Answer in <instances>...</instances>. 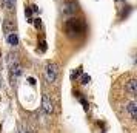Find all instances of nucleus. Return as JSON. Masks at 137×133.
Segmentation results:
<instances>
[{"mask_svg": "<svg viewBox=\"0 0 137 133\" xmlns=\"http://www.w3.org/2000/svg\"><path fill=\"white\" fill-rule=\"evenodd\" d=\"M65 30H66V33L69 36H77V34L85 31V23H83L82 19H74V17H72V19L66 20Z\"/></svg>", "mask_w": 137, "mask_h": 133, "instance_id": "obj_1", "label": "nucleus"}, {"mask_svg": "<svg viewBox=\"0 0 137 133\" xmlns=\"http://www.w3.org/2000/svg\"><path fill=\"white\" fill-rule=\"evenodd\" d=\"M45 76H46L48 82H56V79L59 76V65L54 64V62H49L45 68Z\"/></svg>", "mask_w": 137, "mask_h": 133, "instance_id": "obj_2", "label": "nucleus"}, {"mask_svg": "<svg viewBox=\"0 0 137 133\" xmlns=\"http://www.w3.org/2000/svg\"><path fill=\"white\" fill-rule=\"evenodd\" d=\"M42 108H43L45 113H48V114H51V113L54 111V104H52V101H51V97H49L48 93H43V97H42Z\"/></svg>", "mask_w": 137, "mask_h": 133, "instance_id": "obj_3", "label": "nucleus"}, {"mask_svg": "<svg viewBox=\"0 0 137 133\" xmlns=\"http://www.w3.org/2000/svg\"><path fill=\"white\" fill-rule=\"evenodd\" d=\"M9 68H11V76L15 79V77H19V74L22 73V68H20V64H19V60L14 59V64L11 62L9 64Z\"/></svg>", "mask_w": 137, "mask_h": 133, "instance_id": "obj_4", "label": "nucleus"}, {"mask_svg": "<svg viewBox=\"0 0 137 133\" xmlns=\"http://www.w3.org/2000/svg\"><path fill=\"white\" fill-rule=\"evenodd\" d=\"M126 91L130 93V96H136V94H137V81H136V79L128 81V84H126Z\"/></svg>", "mask_w": 137, "mask_h": 133, "instance_id": "obj_5", "label": "nucleus"}, {"mask_svg": "<svg viewBox=\"0 0 137 133\" xmlns=\"http://www.w3.org/2000/svg\"><path fill=\"white\" fill-rule=\"evenodd\" d=\"M76 11H77V3H74V2H66V3H65L63 13H65L66 16H69V14H72V13H76Z\"/></svg>", "mask_w": 137, "mask_h": 133, "instance_id": "obj_6", "label": "nucleus"}, {"mask_svg": "<svg viewBox=\"0 0 137 133\" xmlns=\"http://www.w3.org/2000/svg\"><path fill=\"white\" fill-rule=\"evenodd\" d=\"M14 28H15L14 20H11V19H5V20H3V30H5V33H6V34L12 33V31H14Z\"/></svg>", "mask_w": 137, "mask_h": 133, "instance_id": "obj_7", "label": "nucleus"}, {"mask_svg": "<svg viewBox=\"0 0 137 133\" xmlns=\"http://www.w3.org/2000/svg\"><path fill=\"white\" fill-rule=\"evenodd\" d=\"M6 39H8V43H9V45H12V47L19 45V36H17L14 31L9 33V34H6Z\"/></svg>", "mask_w": 137, "mask_h": 133, "instance_id": "obj_8", "label": "nucleus"}, {"mask_svg": "<svg viewBox=\"0 0 137 133\" xmlns=\"http://www.w3.org/2000/svg\"><path fill=\"white\" fill-rule=\"evenodd\" d=\"M128 111H130L133 119H137V104L136 102H130L128 104Z\"/></svg>", "mask_w": 137, "mask_h": 133, "instance_id": "obj_9", "label": "nucleus"}, {"mask_svg": "<svg viewBox=\"0 0 137 133\" xmlns=\"http://www.w3.org/2000/svg\"><path fill=\"white\" fill-rule=\"evenodd\" d=\"M2 6L6 10H12L15 6V0H2Z\"/></svg>", "mask_w": 137, "mask_h": 133, "instance_id": "obj_10", "label": "nucleus"}, {"mask_svg": "<svg viewBox=\"0 0 137 133\" xmlns=\"http://www.w3.org/2000/svg\"><path fill=\"white\" fill-rule=\"evenodd\" d=\"M82 74V68L79 67L77 70H74V71H72V74H71V79H76V77H79Z\"/></svg>", "mask_w": 137, "mask_h": 133, "instance_id": "obj_11", "label": "nucleus"}, {"mask_svg": "<svg viewBox=\"0 0 137 133\" xmlns=\"http://www.w3.org/2000/svg\"><path fill=\"white\" fill-rule=\"evenodd\" d=\"M80 81H82V84H83V85H86V84L91 81V77H89L88 74H83V76H82V79H80Z\"/></svg>", "mask_w": 137, "mask_h": 133, "instance_id": "obj_12", "label": "nucleus"}, {"mask_svg": "<svg viewBox=\"0 0 137 133\" xmlns=\"http://www.w3.org/2000/svg\"><path fill=\"white\" fill-rule=\"evenodd\" d=\"M32 22H34V25H35V28H40V26H42L40 19H32Z\"/></svg>", "mask_w": 137, "mask_h": 133, "instance_id": "obj_13", "label": "nucleus"}, {"mask_svg": "<svg viewBox=\"0 0 137 133\" xmlns=\"http://www.w3.org/2000/svg\"><path fill=\"white\" fill-rule=\"evenodd\" d=\"M31 10H32V13H37L39 11V6H35V5H32V6H29Z\"/></svg>", "mask_w": 137, "mask_h": 133, "instance_id": "obj_14", "label": "nucleus"}]
</instances>
